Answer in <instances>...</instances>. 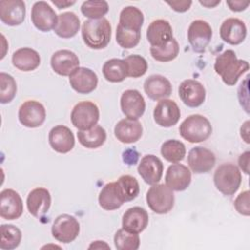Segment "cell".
Returning <instances> with one entry per match:
<instances>
[{"mask_svg":"<svg viewBox=\"0 0 250 250\" xmlns=\"http://www.w3.org/2000/svg\"><path fill=\"white\" fill-rule=\"evenodd\" d=\"M215 72L221 76L228 86H234L239 77L249 69V63L245 60H239L233 50H226L215 60Z\"/></svg>","mask_w":250,"mask_h":250,"instance_id":"cell-1","label":"cell"},{"mask_svg":"<svg viewBox=\"0 0 250 250\" xmlns=\"http://www.w3.org/2000/svg\"><path fill=\"white\" fill-rule=\"evenodd\" d=\"M82 39L85 45L94 50L105 48L111 38V24L105 18L87 20L81 28Z\"/></svg>","mask_w":250,"mask_h":250,"instance_id":"cell-2","label":"cell"},{"mask_svg":"<svg viewBox=\"0 0 250 250\" xmlns=\"http://www.w3.org/2000/svg\"><path fill=\"white\" fill-rule=\"evenodd\" d=\"M212 131L210 121L201 114L188 116L179 127L181 137L191 144L206 141L211 136Z\"/></svg>","mask_w":250,"mask_h":250,"instance_id":"cell-3","label":"cell"},{"mask_svg":"<svg viewBox=\"0 0 250 250\" xmlns=\"http://www.w3.org/2000/svg\"><path fill=\"white\" fill-rule=\"evenodd\" d=\"M241 173L236 165L230 162L221 164L215 171L213 181L216 188L224 195H233L241 185Z\"/></svg>","mask_w":250,"mask_h":250,"instance_id":"cell-4","label":"cell"},{"mask_svg":"<svg viewBox=\"0 0 250 250\" xmlns=\"http://www.w3.org/2000/svg\"><path fill=\"white\" fill-rule=\"evenodd\" d=\"M146 204L156 214H166L174 207L173 190L164 184L152 185L146 195Z\"/></svg>","mask_w":250,"mask_h":250,"instance_id":"cell-5","label":"cell"},{"mask_svg":"<svg viewBox=\"0 0 250 250\" xmlns=\"http://www.w3.org/2000/svg\"><path fill=\"white\" fill-rule=\"evenodd\" d=\"M100 119L98 105L90 101H82L74 105L70 113L72 125L78 130H88L97 125Z\"/></svg>","mask_w":250,"mask_h":250,"instance_id":"cell-6","label":"cell"},{"mask_svg":"<svg viewBox=\"0 0 250 250\" xmlns=\"http://www.w3.org/2000/svg\"><path fill=\"white\" fill-rule=\"evenodd\" d=\"M52 235L59 242L70 243L76 239L80 232L77 219L69 214L59 215L52 225Z\"/></svg>","mask_w":250,"mask_h":250,"instance_id":"cell-7","label":"cell"},{"mask_svg":"<svg viewBox=\"0 0 250 250\" xmlns=\"http://www.w3.org/2000/svg\"><path fill=\"white\" fill-rule=\"evenodd\" d=\"M212 27L207 21L195 20L188 26V40L194 52L203 53L212 39Z\"/></svg>","mask_w":250,"mask_h":250,"instance_id":"cell-8","label":"cell"},{"mask_svg":"<svg viewBox=\"0 0 250 250\" xmlns=\"http://www.w3.org/2000/svg\"><path fill=\"white\" fill-rule=\"evenodd\" d=\"M19 121L27 128L40 127L46 119L44 105L34 100H28L21 104L18 112Z\"/></svg>","mask_w":250,"mask_h":250,"instance_id":"cell-9","label":"cell"},{"mask_svg":"<svg viewBox=\"0 0 250 250\" xmlns=\"http://www.w3.org/2000/svg\"><path fill=\"white\" fill-rule=\"evenodd\" d=\"M30 18L33 25L42 32L54 29L58 22V16L55 10L45 1H38L33 4Z\"/></svg>","mask_w":250,"mask_h":250,"instance_id":"cell-10","label":"cell"},{"mask_svg":"<svg viewBox=\"0 0 250 250\" xmlns=\"http://www.w3.org/2000/svg\"><path fill=\"white\" fill-rule=\"evenodd\" d=\"M178 93L182 102L188 107L200 106L206 98L204 86L194 79L184 80L179 86Z\"/></svg>","mask_w":250,"mask_h":250,"instance_id":"cell-11","label":"cell"},{"mask_svg":"<svg viewBox=\"0 0 250 250\" xmlns=\"http://www.w3.org/2000/svg\"><path fill=\"white\" fill-rule=\"evenodd\" d=\"M216 163V156L213 151L203 146L192 147L188 154V164L195 174L210 172Z\"/></svg>","mask_w":250,"mask_h":250,"instance_id":"cell-12","label":"cell"},{"mask_svg":"<svg viewBox=\"0 0 250 250\" xmlns=\"http://www.w3.org/2000/svg\"><path fill=\"white\" fill-rule=\"evenodd\" d=\"M120 107L127 118L138 120L146 110V102L138 90L128 89L121 95Z\"/></svg>","mask_w":250,"mask_h":250,"instance_id":"cell-13","label":"cell"},{"mask_svg":"<svg viewBox=\"0 0 250 250\" xmlns=\"http://www.w3.org/2000/svg\"><path fill=\"white\" fill-rule=\"evenodd\" d=\"M180 117V108L173 100H160L153 109V119L161 127L169 128L176 125Z\"/></svg>","mask_w":250,"mask_h":250,"instance_id":"cell-14","label":"cell"},{"mask_svg":"<svg viewBox=\"0 0 250 250\" xmlns=\"http://www.w3.org/2000/svg\"><path fill=\"white\" fill-rule=\"evenodd\" d=\"M23 211L21 195L12 188H5L0 192V216L5 220H17Z\"/></svg>","mask_w":250,"mask_h":250,"instance_id":"cell-15","label":"cell"},{"mask_svg":"<svg viewBox=\"0 0 250 250\" xmlns=\"http://www.w3.org/2000/svg\"><path fill=\"white\" fill-rule=\"evenodd\" d=\"M69 84L78 94H90L98 86V76L92 69L79 66L69 75Z\"/></svg>","mask_w":250,"mask_h":250,"instance_id":"cell-16","label":"cell"},{"mask_svg":"<svg viewBox=\"0 0 250 250\" xmlns=\"http://www.w3.org/2000/svg\"><path fill=\"white\" fill-rule=\"evenodd\" d=\"M25 3L21 0L0 1V20L3 23L16 26L23 22L25 19Z\"/></svg>","mask_w":250,"mask_h":250,"instance_id":"cell-17","label":"cell"},{"mask_svg":"<svg viewBox=\"0 0 250 250\" xmlns=\"http://www.w3.org/2000/svg\"><path fill=\"white\" fill-rule=\"evenodd\" d=\"M52 69L61 76H69L79 67V59L70 50L62 49L55 52L51 57Z\"/></svg>","mask_w":250,"mask_h":250,"instance_id":"cell-18","label":"cell"},{"mask_svg":"<svg viewBox=\"0 0 250 250\" xmlns=\"http://www.w3.org/2000/svg\"><path fill=\"white\" fill-rule=\"evenodd\" d=\"M191 182V172L184 164L174 163L170 165L166 171V186L175 191L186 190Z\"/></svg>","mask_w":250,"mask_h":250,"instance_id":"cell-19","label":"cell"},{"mask_svg":"<svg viewBox=\"0 0 250 250\" xmlns=\"http://www.w3.org/2000/svg\"><path fill=\"white\" fill-rule=\"evenodd\" d=\"M246 35V25L237 18H229L225 20L220 26L221 39L228 44L238 45L244 41Z\"/></svg>","mask_w":250,"mask_h":250,"instance_id":"cell-20","label":"cell"},{"mask_svg":"<svg viewBox=\"0 0 250 250\" xmlns=\"http://www.w3.org/2000/svg\"><path fill=\"white\" fill-rule=\"evenodd\" d=\"M173 38V29L166 20H155L151 21L146 29V39L150 47H163Z\"/></svg>","mask_w":250,"mask_h":250,"instance_id":"cell-21","label":"cell"},{"mask_svg":"<svg viewBox=\"0 0 250 250\" xmlns=\"http://www.w3.org/2000/svg\"><path fill=\"white\" fill-rule=\"evenodd\" d=\"M49 144L59 153H67L74 147L75 139L72 131L64 125H57L49 132Z\"/></svg>","mask_w":250,"mask_h":250,"instance_id":"cell-22","label":"cell"},{"mask_svg":"<svg viewBox=\"0 0 250 250\" xmlns=\"http://www.w3.org/2000/svg\"><path fill=\"white\" fill-rule=\"evenodd\" d=\"M138 173L148 185H155L161 180L163 174V163L157 156L146 154L138 165Z\"/></svg>","mask_w":250,"mask_h":250,"instance_id":"cell-23","label":"cell"},{"mask_svg":"<svg viewBox=\"0 0 250 250\" xmlns=\"http://www.w3.org/2000/svg\"><path fill=\"white\" fill-rule=\"evenodd\" d=\"M51 202L50 191L45 188H33L26 197L27 210L36 218L43 217L49 211Z\"/></svg>","mask_w":250,"mask_h":250,"instance_id":"cell-24","label":"cell"},{"mask_svg":"<svg viewBox=\"0 0 250 250\" xmlns=\"http://www.w3.org/2000/svg\"><path fill=\"white\" fill-rule=\"evenodd\" d=\"M144 90L149 99L160 101L170 97L172 94V85L165 76L152 74L145 80Z\"/></svg>","mask_w":250,"mask_h":250,"instance_id":"cell-25","label":"cell"},{"mask_svg":"<svg viewBox=\"0 0 250 250\" xmlns=\"http://www.w3.org/2000/svg\"><path fill=\"white\" fill-rule=\"evenodd\" d=\"M143 126L140 121L124 118L117 122L114 127L115 138L123 144H133L141 139Z\"/></svg>","mask_w":250,"mask_h":250,"instance_id":"cell-26","label":"cell"},{"mask_svg":"<svg viewBox=\"0 0 250 250\" xmlns=\"http://www.w3.org/2000/svg\"><path fill=\"white\" fill-rule=\"evenodd\" d=\"M148 225V214L143 207L134 206L125 211L122 217V229L127 231L140 233Z\"/></svg>","mask_w":250,"mask_h":250,"instance_id":"cell-27","label":"cell"},{"mask_svg":"<svg viewBox=\"0 0 250 250\" xmlns=\"http://www.w3.org/2000/svg\"><path fill=\"white\" fill-rule=\"evenodd\" d=\"M40 55L34 49L23 47L15 51L12 55V63L19 70L27 72L36 69L40 65Z\"/></svg>","mask_w":250,"mask_h":250,"instance_id":"cell-28","label":"cell"},{"mask_svg":"<svg viewBox=\"0 0 250 250\" xmlns=\"http://www.w3.org/2000/svg\"><path fill=\"white\" fill-rule=\"evenodd\" d=\"M80 28V20L73 12H64L58 16V22L54 28L55 33L61 38L75 36Z\"/></svg>","mask_w":250,"mask_h":250,"instance_id":"cell-29","label":"cell"},{"mask_svg":"<svg viewBox=\"0 0 250 250\" xmlns=\"http://www.w3.org/2000/svg\"><path fill=\"white\" fill-rule=\"evenodd\" d=\"M77 139L80 145L86 148H98L104 144L106 132L102 126L97 124L88 130H79Z\"/></svg>","mask_w":250,"mask_h":250,"instance_id":"cell-30","label":"cell"},{"mask_svg":"<svg viewBox=\"0 0 250 250\" xmlns=\"http://www.w3.org/2000/svg\"><path fill=\"white\" fill-rule=\"evenodd\" d=\"M144 20V14L139 8L127 6L120 12L118 25L128 30L141 32Z\"/></svg>","mask_w":250,"mask_h":250,"instance_id":"cell-31","label":"cell"},{"mask_svg":"<svg viewBox=\"0 0 250 250\" xmlns=\"http://www.w3.org/2000/svg\"><path fill=\"white\" fill-rule=\"evenodd\" d=\"M98 201L100 206L106 211L116 210L124 203L119 195L115 182H110L104 186L100 191Z\"/></svg>","mask_w":250,"mask_h":250,"instance_id":"cell-32","label":"cell"},{"mask_svg":"<svg viewBox=\"0 0 250 250\" xmlns=\"http://www.w3.org/2000/svg\"><path fill=\"white\" fill-rule=\"evenodd\" d=\"M103 74L106 81L119 83L128 77L126 63L120 59L107 60L103 65Z\"/></svg>","mask_w":250,"mask_h":250,"instance_id":"cell-33","label":"cell"},{"mask_svg":"<svg viewBox=\"0 0 250 250\" xmlns=\"http://www.w3.org/2000/svg\"><path fill=\"white\" fill-rule=\"evenodd\" d=\"M117 190L123 202L134 200L140 192V186L137 179L130 175H122L115 182Z\"/></svg>","mask_w":250,"mask_h":250,"instance_id":"cell-34","label":"cell"},{"mask_svg":"<svg viewBox=\"0 0 250 250\" xmlns=\"http://www.w3.org/2000/svg\"><path fill=\"white\" fill-rule=\"evenodd\" d=\"M161 155L171 163H178L182 161L186 156L185 145L176 139L165 141L161 145Z\"/></svg>","mask_w":250,"mask_h":250,"instance_id":"cell-35","label":"cell"},{"mask_svg":"<svg viewBox=\"0 0 250 250\" xmlns=\"http://www.w3.org/2000/svg\"><path fill=\"white\" fill-rule=\"evenodd\" d=\"M1 240L0 249L12 250L17 248L21 241V231L14 225L3 224L0 227Z\"/></svg>","mask_w":250,"mask_h":250,"instance_id":"cell-36","label":"cell"},{"mask_svg":"<svg viewBox=\"0 0 250 250\" xmlns=\"http://www.w3.org/2000/svg\"><path fill=\"white\" fill-rule=\"evenodd\" d=\"M114 245L117 250H137L140 247L139 233L118 229L114 234Z\"/></svg>","mask_w":250,"mask_h":250,"instance_id":"cell-37","label":"cell"},{"mask_svg":"<svg viewBox=\"0 0 250 250\" xmlns=\"http://www.w3.org/2000/svg\"><path fill=\"white\" fill-rule=\"evenodd\" d=\"M149 52L155 61L166 62L177 58L180 52V47L178 41L173 37L172 40L163 47H150Z\"/></svg>","mask_w":250,"mask_h":250,"instance_id":"cell-38","label":"cell"},{"mask_svg":"<svg viewBox=\"0 0 250 250\" xmlns=\"http://www.w3.org/2000/svg\"><path fill=\"white\" fill-rule=\"evenodd\" d=\"M17 94V83L15 78L6 73L0 72V103H11Z\"/></svg>","mask_w":250,"mask_h":250,"instance_id":"cell-39","label":"cell"},{"mask_svg":"<svg viewBox=\"0 0 250 250\" xmlns=\"http://www.w3.org/2000/svg\"><path fill=\"white\" fill-rule=\"evenodd\" d=\"M127 67V75L129 77L138 78L146 74L147 70V62L140 55H130L124 60Z\"/></svg>","mask_w":250,"mask_h":250,"instance_id":"cell-40","label":"cell"},{"mask_svg":"<svg viewBox=\"0 0 250 250\" xmlns=\"http://www.w3.org/2000/svg\"><path fill=\"white\" fill-rule=\"evenodd\" d=\"M106 1H85L81 5V13L89 20H99L104 18L108 12Z\"/></svg>","mask_w":250,"mask_h":250,"instance_id":"cell-41","label":"cell"},{"mask_svg":"<svg viewBox=\"0 0 250 250\" xmlns=\"http://www.w3.org/2000/svg\"><path fill=\"white\" fill-rule=\"evenodd\" d=\"M116 42L123 49H132L136 47L141 39V32L125 29L119 25L116 27Z\"/></svg>","mask_w":250,"mask_h":250,"instance_id":"cell-42","label":"cell"},{"mask_svg":"<svg viewBox=\"0 0 250 250\" xmlns=\"http://www.w3.org/2000/svg\"><path fill=\"white\" fill-rule=\"evenodd\" d=\"M234 208L235 210L243 215V216H249L250 215V206H249V191L244 190L240 192L237 197L234 200Z\"/></svg>","mask_w":250,"mask_h":250,"instance_id":"cell-43","label":"cell"},{"mask_svg":"<svg viewBox=\"0 0 250 250\" xmlns=\"http://www.w3.org/2000/svg\"><path fill=\"white\" fill-rule=\"evenodd\" d=\"M248 76L245 78L243 82L240 83L238 88V100L240 105L244 108V110L249 113V106H248Z\"/></svg>","mask_w":250,"mask_h":250,"instance_id":"cell-44","label":"cell"},{"mask_svg":"<svg viewBox=\"0 0 250 250\" xmlns=\"http://www.w3.org/2000/svg\"><path fill=\"white\" fill-rule=\"evenodd\" d=\"M139 152L135 148H127L122 153V160L127 165H135L139 160Z\"/></svg>","mask_w":250,"mask_h":250,"instance_id":"cell-45","label":"cell"},{"mask_svg":"<svg viewBox=\"0 0 250 250\" xmlns=\"http://www.w3.org/2000/svg\"><path fill=\"white\" fill-rule=\"evenodd\" d=\"M166 4L169 5L172 10L178 13H184L190 8L192 2L191 1H172V2L167 1Z\"/></svg>","mask_w":250,"mask_h":250,"instance_id":"cell-46","label":"cell"},{"mask_svg":"<svg viewBox=\"0 0 250 250\" xmlns=\"http://www.w3.org/2000/svg\"><path fill=\"white\" fill-rule=\"evenodd\" d=\"M249 156H250V153L247 150L242 154H240L238 158V165L242 170V172H244L246 175L249 174Z\"/></svg>","mask_w":250,"mask_h":250,"instance_id":"cell-47","label":"cell"},{"mask_svg":"<svg viewBox=\"0 0 250 250\" xmlns=\"http://www.w3.org/2000/svg\"><path fill=\"white\" fill-rule=\"evenodd\" d=\"M227 5L229 6V10L232 12H242L246 10V8L249 6L248 2L243 1H227Z\"/></svg>","mask_w":250,"mask_h":250,"instance_id":"cell-48","label":"cell"},{"mask_svg":"<svg viewBox=\"0 0 250 250\" xmlns=\"http://www.w3.org/2000/svg\"><path fill=\"white\" fill-rule=\"evenodd\" d=\"M240 136L246 144H249V121H245L240 128Z\"/></svg>","mask_w":250,"mask_h":250,"instance_id":"cell-49","label":"cell"},{"mask_svg":"<svg viewBox=\"0 0 250 250\" xmlns=\"http://www.w3.org/2000/svg\"><path fill=\"white\" fill-rule=\"evenodd\" d=\"M89 249H103V248H105V249H110L109 245H107L104 241H102V240H96V241H93L90 246L88 247Z\"/></svg>","mask_w":250,"mask_h":250,"instance_id":"cell-50","label":"cell"},{"mask_svg":"<svg viewBox=\"0 0 250 250\" xmlns=\"http://www.w3.org/2000/svg\"><path fill=\"white\" fill-rule=\"evenodd\" d=\"M52 3L58 7V9H64V8H67L71 5H74L75 4V1H55L53 0Z\"/></svg>","mask_w":250,"mask_h":250,"instance_id":"cell-51","label":"cell"},{"mask_svg":"<svg viewBox=\"0 0 250 250\" xmlns=\"http://www.w3.org/2000/svg\"><path fill=\"white\" fill-rule=\"evenodd\" d=\"M199 3H200L202 6L206 7V8H214V7H216L217 5H219V4L221 3V1H220V0H217V1H210V0L201 1V0H200Z\"/></svg>","mask_w":250,"mask_h":250,"instance_id":"cell-52","label":"cell"}]
</instances>
